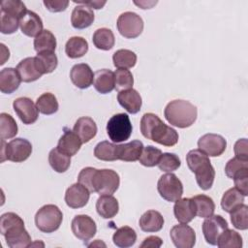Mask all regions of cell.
I'll use <instances>...</instances> for the list:
<instances>
[{
    "label": "cell",
    "instance_id": "cell-15",
    "mask_svg": "<svg viewBox=\"0 0 248 248\" xmlns=\"http://www.w3.org/2000/svg\"><path fill=\"white\" fill-rule=\"evenodd\" d=\"M170 239L177 248H192L196 243V232L187 224L175 225L170 232Z\"/></svg>",
    "mask_w": 248,
    "mask_h": 248
},
{
    "label": "cell",
    "instance_id": "cell-7",
    "mask_svg": "<svg viewBox=\"0 0 248 248\" xmlns=\"http://www.w3.org/2000/svg\"><path fill=\"white\" fill-rule=\"evenodd\" d=\"M132 131L133 126L126 113L114 114L107 123V134L113 142L127 140L131 137Z\"/></svg>",
    "mask_w": 248,
    "mask_h": 248
},
{
    "label": "cell",
    "instance_id": "cell-53",
    "mask_svg": "<svg viewBox=\"0 0 248 248\" xmlns=\"http://www.w3.org/2000/svg\"><path fill=\"white\" fill-rule=\"evenodd\" d=\"M248 142L247 139H240L234 143V154L235 157L243 159V160H248V150H247Z\"/></svg>",
    "mask_w": 248,
    "mask_h": 248
},
{
    "label": "cell",
    "instance_id": "cell-8",
    "mask_svg": "<svg viewBox=\"0 0 248 248\" xmlns=\"http://www.w3.org/2000/svg\"><path fill=\"white\" fill-rule=\"evenodd\" d=\"M93 188L99 195H112L119 187V174L110 169L96 170L93 176Z\"/></svg>",
    "mask_w": 248,
    "mask_h": 248
},
{
    "label": "cell",
    "instance_id": "cell-27",
    "mask_svg": "<svg viewBox=\"0 0 248 248\" xmlns=\"http://www.w3.org/2000/svg\"><path fill=\"white\" fill-rule=\"evenodd\" d=\"M96 210L104 219L113 218L119 210L118 201L111 195H101L96 202Z\"/></svg>",
    "mask_w": 248,
    "mask_h": 248
},
{
    "label": "cell",
    "instance_id": "cell-50",
    "mask_svg": "<svg viewBox=\"0 0 248 248\" xmlns=\"http://www.w3.org/2000/svg\"><path fill=\"white\" fill-rule=\"evenodd\" d=\"M96 170L97 169L92 168V167H86L80 170V172L78 173V182L79 184L83 185L85 188H87L90 191V193L95 192L94 188H93L92 181H93V176H94Z\"/></svg>",
    "mask_w": 248,
    "mask_h": 248
},
{
    "label": "cell",
    "instance_id": "cell-49",
    "mask_svg": "<svg viewBox=\"0 0 248 248\" xmlns=\"http://www.w3.org/2000/svg\"><path fill=\"white\" fill-rule=\"evenodd\" d=\"M19 27V18L1 12V33L13 34Z\"/></svg>",
    "mask_w": 248,
    "mask_h": 248
},
{
    "label": "cell",
    "instance_id": "cell-28",
    "mask_svg": "<svg viewBox=\"0 0 248 248\" xmlns=\"http://www.w3.org/2000/svg\"><path fill=\"white\" fill-rule=\"evenodd\" d=\"M164 222V217L159 211L147 210L140 218L139 225L145 232H156L162 230Z\"/></svg>",
    "mask_w": 248,
    "mask_h": 248
},
{
    "label": "cell",
    "instance_id": "cell-36",
    "mask_svg": "<svg viewBox=\"0 0 248 248\" xmlns=\"http://www.w3.org/2000/svg\"><path fill=\"white\" fill-rule=\"evenodd\" d=\"M48 163L52 170L62 173L68 170L71 165V157L61 152L57 147L50 150L48 154Z\"/></svg>",
    "mask_w": 248,
    "mask_h": 248
},
{
    "label": "cell",
    "instance_id": "cell-34",
    "mask_svg": "<svg viewBox=\"0 0 248 248\" xmlns=\"http://www.w3.org/2000/svg\"><path fill=\"white\" fill-rule=\"evenodd\" d=\"M92 42L97 48L102 50H109L114 46L115 38L110 29L99 28L94 32Z\"/></svg>",
    "mask_w": 248,
    "mask_h": 248
},
{
    "label": "cell",
    "instance_id": "cell-37",
    "mask_svg": "<svg viewBox=\"0 0 248 248\" xmlns=\"http://www.w3.org/2000/svg\"><path fill=\"white\" fill-rule=\"evenodd\" d=\"M37 108L39 112L45 115H50L55 113L59 108V104L56 97L49 92L43 93L36 102Z\"/></svg>",
    "mask_w": 248,
    "mask_h": 248
},
{
    "label": "cell",
    "instance_id": "cell-31",
    "mask_svg": "<svg viewBox=\"0 0 248 248\" xmlns=\"http://www.w3.org/2000/svg\"><path fill=\"white\" fill-rule=\"evenodd\" d=\"M191 199L194 203L196 216L207 218L213 215L215 211V203L210 197L206 195H197Z\"/></svg>",
    "mask_w": 248,
    "mask_h": 248
},
{
    "label": "cell",
    "instance_id": "cell-32",
    "mask_svg": "<svg viewBox=\"0 0 248 248\" xmlns=\"http://www.w3.org/2000/svg\"><path fill=\"white\" fill-rule=\"evenodd\" d=\"M136 231L128 226H124L117 229L112 235V241L114 245H116L119 248L131 247L136 243Z\"/></svg>",
    "mask_w": 248,
    "mask_h": 248
},
{
    "label": "cell",
    "instance_id": "cell-14",
    "mask_svg": "<svg viewBox=\"0 0 248 248\" xmlns=\"http://www.w3.org/2000/svg\"><path fill=\"white\" fill-rule=\"evenodd\" d=\"M13 108L23 124H33L39 117L37 106L28 97H19L16 99L13 103Z\"/></svg>",
    "mask_w": 248,
    "mask_h": 248
},
{
    "label": "cell",
    "instance_id": "cell-54",
    "mask_svg": "<svg viewBox=\"0 0 248 248\" xmlns=\"http://www.w3.org/2000/svg\"><path fill=\"white\" fill-rule=\"evenodd\" d=\"M163 244V240L156 235H150L144 238L143 242L140 244V248H159Z\"/></svg>",
    "mask_w": 248,
    "mask_h": 248
},
{
    "label": "cell",
    "instance_id": "cell-51",
    "mask_svg": "<svg viewBox=\"0 0 248 248\" xmlns=\"http://www.w3.org/2000/svg\"><path fill=\"white\" fill-rule=\"evenodd\" d=\"M232 179L234 181L235 188L239 190L243 196L246 197L248 195V169L243 170L235 174Z\"/></svg>",
    "mask_w": 248,
    "mask_h": 248
},
{
    "label": "cell",
    "instance_id": "cell-3",
    "mask_svg": "<svg viewBox=\"0 0 248 248\" xmlns=\"http://www.w3.org/2000/svg\"><path fill=\"white\" fill-rule=\"evenodd\" d=\"M186 163L202 190H209L214 182L215 170L206 154L200 149H192L186 155Z\"/></svg>",
    "mask_w": 248,
    "mask_h": 248
},
{
    "label": "cell",
    "instance_id": "cell-13",
    "mask_svg": "<svg viewBox=\"0 0 248 248\" xmlns=\"http://www.w3.org/2000/svg\"><path fill=\"white\" fill-rule=\"evenodd\" d=\"M198 146L207 156L218 157L226 150L227 141L221 135L205 134L199 139Z\"/></svg>",
    "mask_w": 248,
    "mask_h": 248
},
{
    "label": "cell",
    "instance_id": "cell-23",
    "mask_svg": "<svg viewBox=\"0 0 248 248\" xmlns=\"http://www.w3.org/2000/svg\"><path fill=\"white\" fill-rule=\"evenodd\" d=\"M97 125L95 121L88 116L79 117L73 128V131L78 135L82 143L90 141L97 134Z\"/></svg>",
    "mask_w": 248,
    "mask_h": 248
},
{
    "label": "cell",
    "instance_id": "cell-43",
    "mask_svg": "<svg viewBox=\"0 0 248 248\" xmlns=\"http://www.w3.org/2000/svg\"><path fill=\"white\" fill-rule=\"evenodd\" d=\"M161 155H162V151L159 148L154 147L152 145H147L143 147L141 154L139 158V161L142 166L151 168L158 165Z\"/></svg>",
    "mask_w": 248,
    "mask_h": 248
},
{
    "label": "cell",
    "instance_id": "cell-38",
    "mask_svg": "<svg viewBox=\"0 0 248 248\" xmlns=\"http://www.w3.org/2000/svg\"><path fill=\"white\" fill-rule=\"evenodd\" d=\"M112 61L117 69H130L137 63V54L130 49H118L113 53Z\"/></svg>",
    "mask_w": 248,
    "mask_h": 248
},
{
    "label": "cell",
    "instance_id": "cell-11",
    "mask_svg": "<svg viewBox=\"0 0 248 248\" xmlns=\"http://www.w3.org/2000/svg\"><path fill=\"white\" fill-rule=\"evenodd\" d=\"M228 228V222L221 215L207 217L202 226L204 239L210 245H216L220 234Z\"/></svg>",
    "mask_w": 248,
    "mask_h": 248
},
{
    "label": "cell",
    "instance_id": "cell-6",
    "mask_svg": "<svg viewBox=\"0 0 248 248\" xmlns=\"http://www.w3.org/2000/svg\"><path fill=\"white\" fill-rule=\"evenodd\" d=\"M63 214L55 204H46L42 206L35 215L36 227L46 233L57 231L62 223Z\"/></svg>",
    "mask_w": 248,
    "mask_h": 248
},
{
    "label": "cell",
    "instance_id": "cell-4",
    "mask_svg": "<svg viewBox=\"0 0 248 248\" xmlns=\"http://www.w3.org/2000/svg\"><path fill=\"white\" fill-rule=\"evenodd\" d=\"M164 115L170 125L183 129L195 123L198 116V109L189 101L173 100L166 106Z\"/></svg>",
    "mask_w": 248,
    "mask_h": 248
},
{
    "label": "cell",
    "instance_id": "cell-47",
    "mask_svg": "<svg viewBox=\"0 0 248 248\" xmlns=\"http://www.w3.org/2000/svg\"><path fill=\"white\" fill-rule=\"evenodd\" d=\"M180 165L181 161L176 154L166 152L162 153L157 166L162 171L171 172L173 170H176L180 167Z\"/></svg>",
    "mask_w": 248,
    "mask_h": 248
},
{
    "label": "cell",
    "instance_id": "cell-26",
    "mask_svg": "<svg viewBox=\"0 0 248 248\" xmlns=\"http://www.w3.org/2000/svg\"><path fill=\"white\" fill-rule=\"evenodd\" d=\"M21 78L14 68H5L0 72V90L5 94H12L18 89Z\"/></svg>",
    "mask_w": 248,
    "mask_h": 248
},
{
    "label": "cell",
    "instance_id": "cell-16",
    "mask_svg": "<svg viewBox=\"0 0 248 248\" xmlns=\"http://www.w3.org/2000/svg\"><path fill=\"white\" fill-rule=\"evenodd\" d=\"M16 71L24 82H32L39 79L44 74L36 56L22 59L16 66Z\"/></svg>",
    "mask_w": 248,
    "mask_h": 248
},
{
    "label": "cell",
    "instance_id": "cell-5",
    "mask_svg": "<svg viewBox=\"0 0 248 248\" xmlns=\"http://www.w3.org/2000/svg\"><path fill=\"white\" fill-rule=\"evenodd\" d=\"M32 153L31 142L22 138L12 140L8 143L1 140V162L9 160L15 163H21L27 160Z\"/></svg>",
    "mask_w": 248,
    "mask_h": 248
},
{
    "label": "cell",
    "instance_id": "cell-18",
    "mask_svg": "<svg viewBox=\"0 0 248 248\" xmlns=\"http://www.w3.org/2000/svg\"><path fill=\"white\" fill-rule=\"evenodd\" d=\"M70 78L73 84L78 88L86 89L93 83L94 74L88 64L79 63L72 67Z\"/></svg>",
    "mask_w": 248,
    "mask_h": 248
},
{
    "label": "cell",
    "instance_id": "cell-19",
    "mask_svg": "<svg viewBox=\"0 0 248 248\" xmlns=\"http://www.w3.org/2000/svg\"><path fill=\"white\" fill-rule=\"evenodd\" d=\"M19 27L21 32L28 37H36L43 31L42 18L32 11H26V13L19 18Z\"/></svg>",
    "mask_w": 248,
    "mask_h": 248
},
{
    "label": "cell",
    "instance_id": "cell-30",
    "mask_svg": "<svg viewBox=\"0 0 248 248\" xmlns=\"http://www.w3.org/2000/svg\"><path fill=\"white\" fill-rule=\"evenodd\" d=\"M87 51H88V43L82 37H78V36L71 37L66 43L65 52L67 56L72 59L80 58L84 54H86Z\"/></svg>",
    "mask_w": 248,
    "mask_h": 248
},
{
    "label": "cell",
    "instance_id": "cell-52",
    "mask_svg": "<svg viewBox=\"0 0 248 248\" xmlns=\"http://www.w3.org/2000/svg\"><path fill=\"white\" fill-rule=\"evenodd\" d=\"M46 8L51 13L63 12L68 8L69 1L64 0H54V1H44L43 2Z\"/></svg>",
    "mask_w": 248,
    "mask_h": 248
},
{
    "label": "cell",
    "instance_id": "cell-24",
    "mask_svg": "<svg viewBox=\"0 0 248 248\" xmlns=\"http://www.w3.org/2000/svg\"><path fill=\"white\" fill-rule=\"evenodd\" d=\"M142 149L143 143L139 140H135L123 144H117V160L124 162H135L139 160Z\"/></svg>",
    "mask_w": 248,
    "mask_h": 248
},
{
    "label": "cell",
    "instance_id": "cell-33",
    "mask_svg": "<svg viewBox=\"0 0 248 248\" xmlns=\"http://www.w3.org/2000/svg\"><path fill=\"white\" fill-rule=\"evenodd\" d=\"M56 38L49 30H43L34 39V49L37 53L44 51H54L56 48Z\"/></svg>",
    "mask_w": 248,
    "mask_h": 248
},
{
    "label": "cell",
    "instance_id": "cell-1",
    "mask_svg": "<svg viewBox=\"0 0 248 248\" xmlns=\"http://www.w3.org/2000/svg\"><path fill=\"white\" fill-rule=\"evenodd\" d=\"M140 132L144 138L164 146L170 147L178 141V133L152 112L142 115L140 119Z\"/></svg>",
    "mask_w": 248,
    "mask_h": 248
},
{
    "label": "cell",
    "instance_id": "cell-20",
    "mask_svg": "<svg viewBox=\"0 0 248 248\" xmlns=\"http://www.w3.org/2000/svg\"><path fill=\"white\" fill-rule=\"evenodd\" d=\"M82 141L78 135L68 128H64V133L60 137L57 144V148L64 154L72 157L76 155L80 149Z\"/></svg>",
    "mask_w": 248,
    "mask_h": 248
},
{
    "label": "cell",
    "instance_id": "cell-42",
    "mask_svg": "<svg viewBox=\"0 0 248 248\" xmlns=\"http://www.w3.org/2000/svg\"><path fill=\"white\" fill-rule=\"evenodd\" d=\"M231 222L237 230L245 231L248 228V206L244 203L238 205L231 212Z\"/></svg>",
    "mask_w": 248,
    "mask_h": 248
},
{
    "label": "cell",
    "instance_id": "cell-44",
    "mask_svg": "<svg viewBox=\"0 0 248 248\" xmlns=\"http://www.w3.org/2000/svg\"><path fill=\"white\" fill-rule=\"evenodd\" d=\"M44 74L52 73L58 65V58L54 51H44L36 55Z\"/></svg>",
    "mask_w": 248,
    "mask_h": 248
},
{
    "label": "cell",
    "instance_id": "cell-48",
    "mask_svg": "<svg viewBox=\"0 0 248 248\" xmlns=\"http://www.w3.org/2000/svg\"><path fill=\"white\" fill-rule=\"evenodd\" d=\"M248 169V160H243L237 157H234L228 161L225 167V173L228 177L233 178L235 174L240 172L243 170Z\"/></svg>",
    "mask_w": 248,
    "mask_h": 248
},
{
    "label": "cell",
    "instance_id": "cell-10",
    "mask_svg": "<svg viewBox=\"0 0 248 248\" xmlns=\"http://www.w3.org/2000/svg\"><path fill=\"white\" fill-rule=\"evenodd\" d=\"M117 30L127 39H135L139 37L143 30L142 18L134 12L122 13L116 22Z\"/></svg>",
    "mask_w": 248,
    "mask_h": 248
},
{
    "label": "cell",
    "instance_id": "cell-25",
    "mask_svg": "<svg viewBox=\"0 0 248 248\" xmlns=\"http://www.w3.org/2000/svg\"><path fill=\"white\" fill-rule=\"evenodd\" d=\"M94 88L101 94L110 93L115 88L114 73L108 69L98 70L94 74Z\"/></svg>",
    "mask_w": 248,
    "mask_h": 248
},
{
    "label": "cell",
    "instance_id": "cell-46",
    "mask_svg": "<svg viewBox=\"0 0 248 248\" xmlns=\"http://www.w3.org/2000/svg\"><path fill=\"white\" fill-rule=\"evenodd\" d=\"M27 9L23 2L18 0H3L1 2V12L15 17L20 18Z\"/></svg>",
    "mask_w": 248,
    "mask_h": 248
},
{
    "label": "cell",
    "instance_id": "cell-56",
    "mask_svg": "<svg viewBox=\"0 0 248 248\" xmlns=\"http://www.w3.org/2000/svg\"><path fill=\"white\" fill-rule=\"evenodd\" d=\"M136 5L140 6L141 9H150L153 5L157 4V1L155 2H146V1H141V2H134Z\"/></svg>",
    "mask_w": 248,
    "mask_h": 248
},
{
    "label": "cell",
    "instance_id": "cell-17",
    "mask_svg": "<svg viewBox=\"0 0 248 248\" xmlns=\"http://www.w3.org/2000/svg\"><path fill=\"white\" fill-rule=\"evenodd\" d=\"M90 198V191L83 185L75 183L65 193L66 204L71 208H81L85 206Z\"/></svg>",
    "mask_w": 248,
    "mask_h": 248
},
{
    "label": "cell",
    "instance_id": "cell-12",
    "mask_svg": "<svg viewBox=\"0 0 248 248\" xmlns=\"http://www.w3.org/2000/svg\"><path fill=\"white\" fill-rule=\"evenodd\" d=\"M71 229L74 235L82 241L90 240L97 232L95 221L90 216L84 214L76 215L74 217L72 220Z\"/></svg>",
    "mask_w": 248,
    "mask_h": 248
},
{
    "label": "cell",
    "instance_id": "cell-39",
    "mask_svg": "<svg viewBox=\"0 0 248 248\" xmlns=\"http://www.w3.org/2000/svg\"><path fill=\"white\" fill-rule=\"evenodd\" d=\"M242 244L241 235L236 231L228 228L220 234L216 245L220 248H240Z\"/></svg>",
    "mask_w": 248,
    "mask_h": 248
},
{
    "label": "cell",
    "instance_id": "cell-41",
    "mask_svg": "<svg viewBox=\"0 0 248 248\" xmlns=\"http://www.w3.org/2000/svg\"><path fill=\"white\" fill-rule=\"evenodd\" d=\"M17 124L14 117L6 112L0 114V137L1 140H9L17 134Z\"/></svg>",
    "mask_w": 248,
    "mask_h": 248
},
{
    "label": "cell",
    "instance_id": "cell-55",
    "mask_svg": "<svg viewBox=\"0 0 248 248\" xmlns=\"http://www.w3.org/2000/svg\"><path fill=\"white\" fill-rule=\"evenodd\" d=\"M75 3H78V5H84L89 7L90 9H102L106 5V1H74Z\"/></svg>",
    "mask_w": 248,
    "mask_h": 248
},
{
    "label": "cell",
    "instance_id": "cell-2",
    "mask_svg": "<svg viewBox=\"0 0 248 248\" xmlns=\"http://www.w3.org/2000/svg\"><path fill=\"white\" fill-rule=\"evenodd\" d=\"M0 232L11 248H26L31 245V236L24 228V221L14 212L1 215Z\"/></svg>",
    "mask_w": 248,
    "mask_h": 248
},
{
    "label": "cell",
    "instance_id": "cell-35",
    "mask_svg": "<svg viewBox=\"0 0 248 248\" xmlns=\"http://www.w3.org/2000/svg\"><path fill=\"white\" fill-rule=\"evenodd\" d=\"M244 198L245 196H243V194L235 187L230 188L224 193L222 197L221 206L226 212L231 213L235 207L243 203Z\"/></svg>",
    "mask_w": 248,
    "mask_h": 248
},
{
    "label": "cell",
    "instance_id": "cell-21",
    "mask_svg": "<svg viewBox=\"0 0 248 248\" xmlns=\"http://www.w3.org/2000/svg\"><path fill=\"white\" fill-rule=\"evenodd\" d=\"M117 101L122 108L132 114L139 112L142 105V100L140 93L133 88L118 92Z\"/></svg>",
    "mask_w": 248,
    "mask_h": 248
},
{
    "label": "cell",
    "instance_id": "cell-45",
    "mask_svg": "<svg viewBox=\"0 0 248 248\" xmlns=\"http://www.w3.org/2000/svg\"><path fill=\"white\" fill-rule=\"evenodd\" d=\"M115 89L120 92L122 90L131 89L134 84V78L132 73L127 69H117L114 72Z\"/></svg>",
    "mask_w": 248,
    "mask_h": 248
},
{
    "label": "cell",
    "instance_id": "cell-29",
    "mask_svg": "<svg viewBox=\"0 0 248 248\" xmlns=\"http://www.w3.org/2000/svg\"><path fill=\"white\" fill-rule=\"evenodd\" d=\"M174 202L175 203L173 206V213L178 222L187 224L195 218L196 211L192 199L180 198Z\"/></svg>",
    "mask_w": 248,
    "mask_h": 248
},
{
    "label": "cell",
    "instance_id": "cell-22",
    "mask_svg": "<svg viewBox=\"0 0 248 248\" xmlns=\"http://www.w3.org/2000/svg\"><path fill=\"white\" fill-rule=\"evenodd\" d=\"M94 18L95 16L92 9L84 5H78L72 12L71 23L76 29H84L93 23Z\"/></svg>",
    "mask_w": 248,
    "mask_h": 248
},
{
    "label": "cell",
    "instance_id": "cell-40",
    "mask_svg": "<svg viewBox=\"0 0 248 248\" xmlns=\"http://www.w3.org/2000/svg\"><path fill=\"white\" fill-rule=\"evenodd\" d=\"M116 149L117 144L111 143L108 140H103L95 146L94 156L102 161H115L117 160Z\"/></svg>",
    "mask_w": 248,
    "mask_h": 248
},
{
    "label": "cell",
    "instance_id": "cell-9",
    "mask_svg": "<svg viewBox=\"0 0 248 248\" xmlns=\"http://www.w3.org/2000/svg\"><path fill=\"white\" fill-rule=\"evenodd\" d=\"M157 190L164 200L172 202L182 197L183 184L174 173L169 172L160 176L157 183Z\"/></svg>",
    "mask_w": 248,
    "mask_h": 248
}]
</instances>
